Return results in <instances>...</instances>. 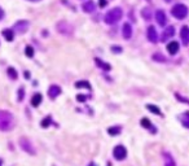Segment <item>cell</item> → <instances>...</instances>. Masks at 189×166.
<instances>
[{"mask_svg":"<svg viewBox=\"0 0 189 166\" xmlns=\"http://www.w3.org/2000/svg\"><path fill=\"white\" fill-rule=\"evenodd\" d=\"M13 127V117L8 110H0V130L9 131Z\"/></svg>","mask_w":189,"mask_h":166,"instance_id":"6da1fadb","label":"cell"},{"mask_svg":"<svg viewBox=\"0 0 189 166\" xmlns=\"http://www.w3.org/2000/svg\"><path fill=\"white\" fill-rule=\"evenodd\" d=\"M122 16H123V12L121 8H113L105 14L104 21L108 25H114V24H117L118 21H121Z\"/></svg>","mask_w":189,"mask_h":166,"instance_id":"7a4b0ae2","label":"cell"},{"mask_svg":"<svg viewBox=\"0 0 189 166\" xmlns=\"http://www.w3.org/2000/svg\"><path fill=\"white\" fill-rule=\"evenodd\" d=\"M171 13H172V16L175 18L183 20V18L187 17V14H188V8L184 4H176V5H174V8L171 9Z\"/></svg>","mask_w":189,"mask_h":166,"instance_id":"3957f363","label":"cell"},{"mask_svg":"<svg viewBox=\"0 0 189 166\" xmlns=\"http://www.w3.org/2000/svg\"><path fill=\"white\" fill-rule=\"evenodd\" d=\"M20 146H21V149L25 150V152L29 153V155H35L36 153L35 148L33 147V143L29 139H26V138H21L20 139Z\"/></svg>","mask_w":189,"mask_h":166,"instance_id":"277c9868","label":"cell"},{"mask_svg":"<svg viewBox=\"0 0 189 166\" xmlns=\"http://www.w3.org/2000/svg\"><path fill=\"white\" fill-rule=\"evenodd\" d=\"M113 156H114L115 160H118V161L125 160V158L127 157V149L123 147L122 144H119V146H117L113 149Z\"/></svg>","mask_w":189,"mask_h":166,"instance_id":"5b68a950","label":"cell"},{"mask_svg":"<svg viewBox=\"0 0 189 166\" xmlns=\"http://www.w3.org/2000/svg\"><path fill=\"white\" fill-rule=\"evenodd\" d=\"M57 30H59L60 34H65V35H71L74 29L70 24H68L66 21H61V22L57 24Z\"/></svg>","mask_w":189,"mask_h":166,"instance_id":"8992f818","label":"cell"},{"mask_svg":"<svg viewBox=\"0 0 189 166\" xmlns=\"http://www.w3.org/2000/svg\"><path fill=\"white\" fill-rule=\"evenodd\" d=\"M147 37H148L149 42H152V43H157L158 42V34H157V30H156L154 26H149L148 27Z\"/></svg>","mask_w":189,"mask_h":166,"instance_id":"52a82bcc","label":"cell"},{"mask_svg":"<svg viewBox=\"0 0 189 166\" xmlns=\"http://www.w3.org/2000/svg\"><path fill=\"white\" fill-rule=\"evenodd\" d=\"M180 38H181V42H183L184 46H188L189 44V27L188 26H183L180 30Z\"/></svg>","mask_w":189,"mask_h":166,"instance_id":"ba28073f","label":"cell"},{"mask_svg":"<svg viewBox=\"0 0 189 166\" xmlns=\"http://www.w3.org/2000/svg\"><path fill=\"white\" fill-rule=\"evenodd\" d=\"M27 29H29V22L24 20V21H18V22L14 25V29H13V30L17 31V33H26Z\"/></svg>","mask_w":189,"mask_h":166,"instance_id":"9c48e42d","label":"cell"},{"mask_svg":"<svg viewBox=\"0 0 189 166\" xmlns=\"http://www.w3.org/2000/svg\"><path fill=\"white\" fill-rule=\"evenodd\" d=\"M156 20H157V22H158L159 26H165V25H166V21H167V17H166L165 11L158 9V11L156 12Z\"/></svg>","mask_w":189,"mask_h":166,"instance_id":"30bf717a","label":"cell"},{"mask_svg":"<svg viewBox=\"0 0 189 166\" xmlns=\"http://www.w3.org/2000/svg\"><path fill=\"white\" fill-rule=\"evenodd\" d=\"M60 93H61V88L59 87V86H56V84L51 86L49 90H48V96H49V99H56L57 96L60 95Z\"/></svg>","mask_w":189,"mask_h":166,"instance_id":"8fae6325","label":"cell"},{"mask_svg":"<svg viewBox=\"0 0 189 166\" xmlns=\"http://www.w3.org/2000/svg\"><path fill=\"white\" fill-rule=\"evenodd\" d=\"M174 34H175V27H174V26H169L163 31V34H162V42L169 40L171 37H174Z\"/></svg>","mask_w":189,"mask_h":166,"instance_id":"7c38bea8","label":"cell"},{"mask_svg":"<svg viewBox=\"0 0 189 166\" xmlns=\"http://www.w3.org/2000/svg\"><path fill=\"white\" fill-rule=\"evenodd\" d=\"M141 126L144 127V128H148L149 130V131L150 132H157V128L153 126V125H152V122L147 118V117H144V118H141Z\"/></svg>","mask_w":189,"mask_h":166,"instance_id":"4fadbf2b","label":"cell"},{"mask_svg":"<svg viewBox=\"0 0 189 166\" xmlns=\"http://www.w3.org/2000/svg\"><path fill=\"white\" fill-rule=\"evenodd\" d=\"M82 9L86 12V13H92L94 11V3L92 0H87L82 4Z\"/></svg>","mask_w":189,"mask_h":166,"instance_id":"5bb4252c","label":"cell"},{"mask_svg":"<svg viewBox=\"0 0 189 166\" xmlns=\"http://www.w3.org/2000/svg\"><path fill=\"white\" fill-rule=\"evenodd\" d=\"M179 48H180V46L178 42H170L169 44H167V51L170 52V55H175L179 51Z\"/></svg>","mask_w":189,"mask_h":166,"instance_id":"9a60e30c","label":"cell"},{"mask_svg":"<svg viewBox=\"0 0 189 166\" xmlns=\"http://www.w3.org/2000/svg\"><path fill=\"white\" fill-rule=\"evenodd\" d=\"M2 34H3V37L5 38L7 42H13V39H14V31L12 30V29H4Z\"/></svg>","mask_w":189,"mask_h":166,"instance_id":"2e32d148","label":"cell"},{"mask_svg":"<svg viewBox=\"0 0 189 166\" xmlns=\"http://www.w3.org/2000/svg\"><path fill=\"white\" fill-rule=\"evenodd\" d=\"M131 37H132V27L130 24H125L123 25V38L130 39Z\"/></svg>","mask_w":189,"mask_h":166,"instance_id":"e0dca14e","label":"cell"},{"mask_svg":"<svg viewBox=\"0 0 189 166\" xmlns=\"http://www.w3.org/2000/svg\"><path fill=\"white\" fill-rule=\"evenodd\" d=\"M42 100H43V96L40 95V93H35V95L31 97V105H33L34 108L39 106V104L42 103Z\"/></svg>","mask_w":189,"mask_h":166,"instance_id":"ac0fdd59","label":"cell"},{"mask_svg":"<svg viewBox=\"0 0 189 166\" xmlns=\"http://www.w3.org/2000/svg\"><path fill=\"white\" fill-rule=\"evenodd\" d=\"M94 62H96V65H97V66L99 68H101V69H104V70H106V71H109V70H110L112 68H110V65H109V64H106V62H104L103 60H100V59H97V57H96V59H94Z\"/></svg>","mask_w":189,"mask_h":166,"instance_id":"d6986e66","label":"cell"},{"mask_svg":"<svg viewBox=\"0 0 189 166\" xmlns=\"http://www.w3.org/2000/svg\"><path fill=\"white\" fill-rule=\"evenodd\" d=\"M180 121H181V123H183L184 127L189 128V112H185L180 115Z\"/></svg>","mask_w":189,"mask_h":166,"instance_id":"ffe728a7","label":"cell"},{"mask_svg":"<svg viewBox=\"0 0 189 166\" xmlns=\"http://www.w3.org/2000/svg\"><path fill=\"white\" fill-rule=\"evenodd\" d=\"M122 131V128L121 126H113V127H109L108 128V132L109 135H112V136H115V135H119Z\"/></svg>","mask_w":189,"mask_h":166,"instance_id":"44dd1931","label":"cell"},{"mask_svg":"<svg viewBox=\"0 0 189 166\" xmlns=\"http://www.w3.org/2000/svg\"><path fill=\"white\" fill-rule=\"evenodd\" d=\"M147 109H148V110H150L152 113L157 114V115H162V112H161V109H159L158 106L153 105V104H148V105H147Z\"/></svg>","mask_w":189,"mask_h":166,"instance_id":"7402d4cb","label":"cell"},{"mask_svg":"<svg viewBox=\"0 0 189 166\" xmlns=\"http://www.w3.org/2000/svg\"><path fill=\"white\" fill-rule=\"evenodd\" d=\"M165 166H176L174 158L169 153H165Z\"/></svg>","mask_w":189,"mask_h":166,"instance_id":"603a6c76","label":"cell"},{"mask_svg":"<svg viewBox=\"0 0 189 166\" xmlns=\"http://www.w3.org/2000/svg\"><path fill=\"white\" fill-rule=\"evenodd\" d=\"M75 87L77 88H87V90H91V84L87 82V81H79L75 83Z\"/></svg>","mask_w":189,"mask_h":166,"instance_id":"cb8c5ba5","label":"cell"},{"mask_svg":"<svg viewBox=\"0 0 189 166\" xmlns=\"http://www.w3.org/2000/svg\"><path fill=\"white\" fill-rule=\"evenodd\" d=\"M51 123H52V118H51V115H48V117H46L44 119H42V122H40V126L43 127V128H47Z\"/></svg>","mask_w":189,"mask_h":166,"instance_id":"d4e9b609","label":"cell"},{"mask_svg":"<svg viewBox=\"0 0 189 166\" xmlns=\"http://www.w3.org/2000/svg\"><path fill=\"white\" fill-rule=\"evenodd\" d=\"M8 77L11 79H13V81H16V79L18 78V74H17V71L14 68H8Z\"/></svg>","mask_w":189,"mask_h":166,"instance_id":"484cf974","label":"cell"},{"mask_svg":"<svg viewBox=\"0 0 189 166\" xmlns=\"http://www.w3.org/2000/svg\"><path fill=\"white\" fill-rule=\"evenodd\" d=\"M25 53L27 57H34V48L31 46H26L25 48Z\"/></svg>","mask_w":189,"mask_h":166,"instance_id":"4316f807","label":"cell"},{"mask_svg":"<svg viewBox=\"0 0 189 166\" xmlns=\"http://www.w3.org/2000/svg\"><path fill=\"white\" fill-rule=\"evenodd\" d=\"M153 60H156L157 62H165L166 61V59L161 55V53H156V55H153Z\"/></svg>","mask_w":189,"mask_h":166,"instance_id":"83f0119b","label":"cell"},{"mask_svg":"<svg viewBox=\"0 0 189 166\" xmlns=\"http://www.w3.org/2000/svg\"><path fill=\"white\" fill-rule=\"evenodd\" d=\"M141 16L145 18V20H150V11L148 8H144L141 11Z\"/></svg>","mask_w":189,"mask_h":166,"instance_id":"f1b7e54d","label":"cell"},{"mask_svg":"<svg viewBox=\"0 0 189 166\" xmlns=\"http://www.w3.org/2000/svg\"><path fill=\"white\" fill-rule=\"evenodd\" d=\"M24 92H25V91H24L22 87H21V88L18 90V101H21V100L24 99V96H25V95H24Z\"/></svg>","mask_w":189,"mask_h":166,"instance_id":"f546056e","label":"cell"},{"mask_svg":"<svg viewBox=\"0 0 189 166\" xmlns=\"http://www.w3.org/2000/svg\"><path fill=\"white\" fill-rule=\"evenodd\" d=\"M112 51H113L114 53H121V52H122V48L118 47V46H113V47H112Z\"/></svg>","mask_w":189,"mask_h":166,"instance_id":"4dcf8cb0","label":"cell"},{"mask_svg":"<svg viewBox=\"0 0 189 166\" xmlns=\"http://www.w3.org/2000/svg\"><path fill=\"white\" fill-rule=\"evenodd\" d=\"M77 100H78L79 103H84L86 100H87V96H84V95H78L77 96Z\"/></svg>","mask_w":189,"mask_h":166,"instance_id":"1f68e13d","label":"cell"},{"mask_svg":"<svg viewBox=\"0 0 189 166\" xmlns=\"http://www.w3.org/2000/svg\"><path fill=\"white\" fill-rule=\"evenodd\" d=\"M106 4H108L106 0H100V7H101V8H105Z\"/></svg>","mask_w":189,"mask_h":166,"instance_id":"d6a6232c","label":"cell"},{"mask_svg":"<svg viewBox=\"0 0 189 166\" xmlns=\"http://www.w3.org/2000/svg\"><path fill=\"white\" fill-rule=\"evenodd\" d=\"M3 18H4V11L0 8V20H3Z\"/></svg>","mask_w":189,"mask_h":166,"instance_id":"836d02e7","label":"cell"},{"mask_svg":"<svg viewBox=\"0 0 189 166\" xmlns=\"http://www.w3.org/2000/svg\"><path fill=\"white\" fill-rule=\"evenodd\" d=\"M29 2H39V0H29Z\"/></svg>","mask_w":189,"mask_h":166,"instance_id":"e575fe53","label":"cell"},{"mask_svg":"<svg viewBox=\"0 0 189 166\" xmlns=\"http://www.w3.org/2000/svg\"><path fill=\"white\" fill-rule=\"evenodd\" d=\"M0 166H3V161L2 160H0Z\"/></svg>","mask_w":189,"mask_h":166,"instance_id":"d590c367","label":"cell"}]
</instances>
